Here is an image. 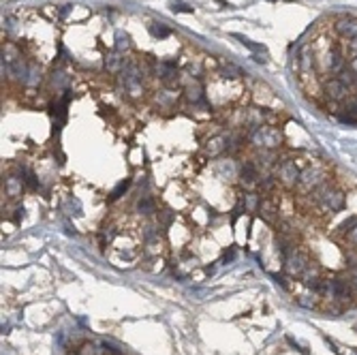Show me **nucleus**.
<instances>
[{"instance_id": "nucleus-14", "label": "nucleus", "mask_w": 357, "mask_h": 355, "mask_svg": "<svg viewBox=\"0 0 357 355\" xmlns=\"http://www.w3.org/2000/svg\"><path fill=\"white\" fill-rule=\"evenodd\" d=\"M137 212L139 214H144V216H152V214H156V203H154V199L150 195H141L139 197V201H137Z\"/></svg>"}, {"instance_id": "nucleus-3", "label": "nucleus", "mask_w": 357, "mask_h": 355, "mask_svg": "<svg viewBox=\"0 0 357 355\" xmlns=\"http://www.w3.org/2000/svg\"><path fill=\"white\" fill-rule=\"evenodd\" d=\"M327 182V172L321 167H308L304 169L302 176H299V182H297V188L302 193H312L315 188H319L321 184Z\"/></svg>"}, {"instance_id": "nucleus-24", "label": "nucleus", "mask_w": 357, "mask_h": 355, "mask_svg": "<svg viewBox=\"0 0 357 355\" xmlns=\"http://www.w3.org/2000/svg\"><path fill=\"white\" fill-rule=\"evenodd\" d=\"M345 259H347V266L349 267H357V253H353V251H349L347 255H345Z\"/></svg>"}, {"instance_id": "nucleus-1", "label": "nucleus", "mask_w": 357, "mask_h": 355, "mask_svg": "<svg viewBox=\"0 0 357 355\" xmlns=\"http://www.w3.org/2000/svg\"><path fill=\"white\" fill-rule=\"evenodd\" d=\"M310 195H312V201H315L323 212H330V214L340 212L342 208H345V203H347L345 193H342L340 188H334L330 182L321 184V186L312 190Z\"/></svg>"}, {"instance_id": "nucleus-5", "label": "nucleus", "mask_w": 357, "mask_h": 355, "mask_svg": "<svg viewBox=\"0 0 357 355\" xmlns=\"http://www.w3.org/2000/svg\"><path fill=\"white\" fill-rule=\"evenodd\" d=\"M308 264H310L308 255L295 248V251H291L287 257H284V272L295 278V276H302V274H304V269L308 267Z\"/></svg>"}, {"instance_id": "nucleus-2", "label": "nucleus", "mask_w": 357, "mask_h": 355, "mask_svg": "<svg viewBox=\"0 0 357 355\" xmlns=\"http://www.w3.org/2000/svg\"><path fill=\"white\" fill-rule=\"evenodd\" d=\"M253 144L263 148V150H276L280 148L282 144V135L276 126H269V124H263L259 129H255L253 133Z\"/></svg>"}, {"instance_id": "nucleus-23", "label": "nucleus", "mask_w": 357, "mask_h": 355, "mask_svg": "<svg viewBox=\"0 0 357 355\" xmlns=\"http://www.w3.org/2000/svg\"><path fill=\"white\" fill-rule=\"evenodd\" d=\"M150 30H152L154 37H169V30H167V28H163V26L152 24V28H150Z\"/></svg>"}, {"instance_id": "nucleus-7", "label": "nucleus", "mask_w": 357, "mask_h": 355, "mask_svg": "<svg viewBox=\"0 0 357 355\" xmlns=\"http://www.w3.org/2000/svg\"><path fill=\"white\" fill-rule=\"evenodd\" d=\"M340 109L342 113H338V120L342 124H357V94H351L347 101H342Z\"/></svg>"}, {"instance_id": "nucleus-10", "label": "nucleus", "mask_w": 357, "mask_h": 355, "mask_svg": "<svg viewBox=\"0 0 357 355\" xmlns=\"http://www.w3.org/2000/svg\"><path fill=\"white\" fill-rule=\"evenodd\" d=\"M259 214L263 221H268V223H276V218H278V201L274 199H269V197H266V199H261V205H259Z\"/></svg>"}, {"instance_id": "nucleus-25", "label": "nucleus", "mask_w": 357, "mask_h": 355, "mask_svg": "<svg viewBox=\"0 0 357 355\" xmlns=\"http://www.w3.org/2000/svg\"><path fill=\"white\" fill-rule=\"evenodd\" d=\"M80 355H98V349H96L94 345H84Z\"/></svg>"}, {"instance_id": "nucleus-29", "label": "nucleus", "mask_w": 357, "mask_h": 355, "mask_svg": "<svg viewBox=\"0 0 357 355\" xmlns=\"http://www.w3.org/2000/svg\"><path fill=\"white\" fill-rule=\"evenodd\" d=\"M349 240H351L353 244H357V229H355V231H351V233H349Z\"/></svg>"}, {"instance_id": "nucleus-27", "label": "nucleus", "mask_w": 357, "mask_h": 355, "mask_svg": "<svg viewBox=\"0 0 357 355\" xmlns=\"http://www.w3.org/2000/svg\"><path fill=\"white\" fill-rule=\"evenodd\" d=\"M349 69L353 71V73L357 75V56H351V60H349V65H347Z\"/></svg>"}, {"instance_id": "nucleus-4", "label": "nucleus", "mask_w": 357, "mask_h": 355, "mask_svg": "<svg viewBox=\"0 0 357 355\" xmlns=\"http://www.w3.org/2000/svg\"><path fill=\"white\" fill-rule=\"evenodd\" d=\"M321 90H323L325 98H330L332 103H342L351 96V88L347 86L345 82H340L338 77H330V80H323L321 84Z\"/></svg>"}, {"instance_id": "nucleus-26", "label": "nucleus", "mask_w": 357, "mask_h": 355, "mask_svg": "<svg viewBox=\"0 0 357 355\" xmlns=\"http://www.w3.org/2000/svg\"><path fill=\"white\" fill-rule=\"evenodd\" d=\"M349 52H351V56H357V37L349 41Z\"/></svg>"}, {"instance_id": "nucleus-28", "label": "nucleus", "mask_w": 357, "mask_h": 355, "mask_svg": "<svg viewBox=\"0 0 357 355\" xmlns=\"http://www.w3.org/2000/svg\"><path fill=\"white\" fill-rule=\"evenodd\" d=\"M174 11H186V13H190L192 9H188V6H184V4L178 2V4H174Z\"/></svg>"}, {"instance_id": "nucleus-8", "label": "nucleus", "mask_w": 357, "mask_h": 355, "mask_svg": "<svg viewBox=\"0 0 357 355\" xmlns=\"http://www.w3.org/2000/svg\"><path fill=\"white\" fill-rule=\"evenodd\" d=\"M302 282L306 287L315 289V291H321V285H323V278H321V269L317 264H308V267L304 269L302 274Z\"/></svg>"}, {"instance_id": "nucleus-13", "label": "nucleus", "mask_w": 357, "mask_h": 355, "mask_svg": "<svg viewBox=\"0 0 357 355\" xmlns=\"http://www.w3.org/2000/svg\"><path fill=\"white\" fill-rule=\"evenodd\" d=\"M227 152V137H212L208 141V146H205V154L208 156H218V154H223Z\"/></svg>"}, {"instance_id": "nucleus-11", "label": "nucleus", "mask_w": 357, "mask_h": 355, "mask_svg": "<svg viewBox=\"0 0 357 355\" xmlns=\"http://www.w3.org/2000/svg\"><path fill=\"white\" fill-rule=\"evenodd\" d=\"M21 190H24V180L17 176H6L4 178V193L11 197V199H15V197L21 195Z\"/></svg>"}, {"instance_id": "nucleus-22", "label": "nucleus", "mask_w": 357, "mask_h": 355, "mask_svg": "<svg viewBox=\"0 0 357 355\" xmlns=\"http://www.w3.org/2000/svg\"><path fill=\"white\" fill-rule=\"evenodd\" d=\"M357 229V216H351V218H347L345 223L340 225V233H351V231H355Z\"/></svg>"}, {"instance_id": "nucleus-6", "label": "nucleus", "mask_w": 357, "mask_h": 355, "mask_svg": "<svg viewBox=\"0 0 357 355\" xmlns=\"http://www.w3.org/2000/svg\"><path fill=\"white\" fill-rule=\"evenodd\" d=\"M299 176H302V172H299V167L295 165V161H291V159H284L280 165H278V180H280L284 186H295V184L299 182Z\"/></svg>"}, {"instance_id": "nucleus-21", "label": "nucleus", "mask_w": 357, "mask_h": 355, "mask_svg": "<svg viewBox=\"0 0 357 355\" xmlns=\"http://www.w3.org/2000/svg\"><path fill=\"white\" fill-rule=\"evenodd\" d=\"M113 238H116V229L109 225V227H103V231H101V244L105 246V244H109V242H113Z\"/></svg>"}, {"instance_id": "nucleus-15", "label": "nucleus", "mask_w": 357, "mask_h": 355, "mask_svg": "<svg viewBox=\"0 0 357 355\" xmlns=\"http://www.w3.org/2000/svg\"><path fill=\"white\" fill-rule=\"evenodd\" d=\"M186 98H188V101H192V103H205L201 84L195 82V86H188V88H186Z\"/></svg>"}, {"instance_id": "nucleus-16", "label": "nucleus", "mask_w": 357, "mask_h": 355, "mask_svg": "<svg viewBox=\"0 0 357 355\" xmlns=\"http://www.w3.org/2000/svg\"><path fill=\"white\" fill-rule=\"evenodd\" d=\"M244 208L251 210V212H259V205H261V197L257 193H244Z\"/></svg>"}, {"instance_id": "nucleus-9", "label": "nucleus", "mask_w": 357, "mask_h": 355, "mask_svg": "<svg viewBox=\"0 0 357 355\" xmlns=\"http://www.w3.org/2000/svg\"><path fill=\"white\" fill-rule=\"evenodd\" d=\"M336 32L342 39H355L357 37V19L355 17H340L336 22Z\"/></svg>"}, {"instance_id": "nucleus-17", "label": "nucleus", "mask_w": 357, "mask_h": 355, "mask_svg": "<svg viewBox=\"0 0 357 355\" xmlns=\"http://www.w3.org/2000/svg\"><path fill=\"white\" fill-rule=\"evenodd\" d=\"M259 188H261V193L269 195V193H272V190L276 188V178H272V176H263V178H259Z\"/></svg>"}, {"instance_id": "nucleus-12", "label": "nucleus", "mask_w": 357, "mask_h": 355, "mask_svg": "<svg viewBox=\"0 0 357 355\" xmlns=\"http://www.w3.org/2000/svg\"><path fill=\"white\" fill-rule=\"evenodd\" d=\"M240 180L244 184H255L259 182V169L255 167V163H244L240 169Z\"/></svg>"}, {"instance_id": "nucleus-20", "label": "nucleus", "mask_w": 357, "mask_h": 355, "mask_svg": "<svg viewBox=\"0 0 357 355\" xmlns=\"http://www.w3.org/2000/svg\"><path fill=\"white\" fill-rule=\"evenodd\" d=\"M128 184H131V180H124V182H120L116 188L111 190V195H109V201H116V199H120L124 193H126V188H128Z\"/></svg>"}, {"instance_id": "nucleus-18", "label": "nucleus", "mask_w": 357, "mask_h": 355, "mask_svg": "<svg viewBox=\"0 0 357 355\" xmlns=\"http://www.w3.org/2000/svg\"><path fill=\"white\" fill-rule=\"evenodd\" d=\"M156 218H159V225L163 227V229H167V227L174 223L176 214H174L171 210H161V212H156Z\"/></svg>"}, {"instance_id": "nucleus-19", "label": "nucleus", "mask_w": 357, "mask_h": 355, "mask_svg": "<svg viewBox=\"0 0 357 355\" xmlns=\"http://www.w3.org/2000/svg\"><path fill=\"white\" fill-rule=\"evenodd\" d=\"M242 75H246L244 71H242L240 67H235V65H225L223 67V77H229V80H238V77Z\"/></svg>"}]
</instances>
